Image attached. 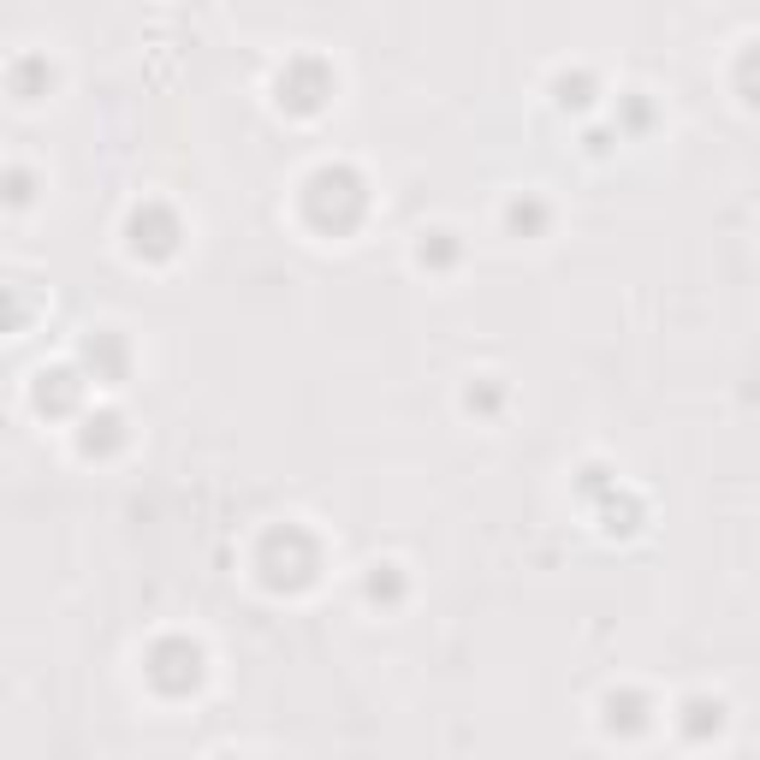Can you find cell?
<instances>
[{
    "label": "cell",
    "instance_id": "obj_3",
    "mask_svg": "<svg viewBox=\"0 0 760 760\" xmlns=\"http://www.w3.org/2000/svg\"><path fill=\"white\" fill-rule=\"evenodd\" d=\"M197 678H202V648H197V641L167 636V641H155V648H149V683L160 695L197 690Z\"/></svg>",
    "mask_w": 760,
    "mask_h": 760
},
{
    "label": "cell",
    "instance_id": "obj_1",
    "mask_svg": "<svg viewBox=\"0 0 760 760\" xmlns=\"http://www.w3.org/2000/svg\"><path fill=\"white\" fill-rule=\"evenodd\" d=\"M303 209H310L315 226L345 232V226H357L362 209H369V190H362V179L350 167H321L310 179V190H303Z\"/></svg>",
    "mask_w": 760,
    "mask_h": 760
},
{
    "label": "cell",
    "instance_id": "obj_7",
    "mask_svg": "<svg viewBox=\"0 0 760 760\" xmlns=\"http://www.w3.org/2000/svg\"><path fill=\"white\" fill-rule=\"evenodd\" d=\"M78 375L71 369H54V375H42V387H36V404L42 411H71V404H78Z\"/></svg>",
    "mask_w": 760,
    "mask_h": 760
},
{
    "label": "cell",
    "instance_id": "obj_8",
    "mask_svg": "<svg viewBox=\"0 0 760 760\" xmlns=\"http://www.w3.org/2000/svg\"><path fill=\"white\" fill-rule=\"evenodd\" d=\"M83 357H90V369H96L101 380H113V375L125 369V345L113 339V333H96V339L83 345Z\"/></svg>",
    "mask_w": 760,
    "mask_h": 760
},
{
    "label": "cell",
    "instance_id": "obj_12",
    "mask_svg": "<svg viewBox=\"0 0 760 760\" xmlns=\"http://www.w3.org/2000/svg\"><path fill=\"white\" fill-rule=\"evenodd\" d=\"M737 83H742V96H749V101H760V48H749V54H742V66H737Z\"/></svg>",
    "mask_w": 760,
    "mask_h": 760
},
{
    "label": "cell",
    "instance_id": "obj_15",
    "mask_svg": "<svg viewBox=\"0 0 760 760\" xmlns=\"http://www.w3.org/2000/svg\"><path fill=\"white\" fill-rule=\"evenodd\" d=\"M422 261H434V268H446V261H451V238H446V232H434V244H422Z\"/></svg>",
    "mask_w": 760,
    "mask_h": 760
},
{
    "label": "cell",
    "instance_id": "obj_13",
    "mask_svg": "<svg viewBox=\"0 0 760 760\" xmlns=\"http://www.w3.org/2000/svg\"><path fill=\"white\" fill-rule=\"evenodd\" d=\"M589 90H594V83L582 78V71H577V78H559V101H565V108H589Z\"/></svg>",
    "mask_w": 760,
    "mask_h": 760
},
{
    "label": "cell",
    "instance_id": "obj_14",
    "mask_svg": "<svg viewBox=\"0 0 760 760\" xmlns=\"http://www.w3.org/2000/svg\"><path fill=\"white\" fill-rule=\"evenodd\" d=\"M540 221H547V214H540V202H517V209H511V226H517V232H535Z\"/></svg>",
    "mask_w": 760,
    "mask_h": 760
},
{
    "label": "cell",
    "instance_id": "obj_6",
    "mask_svg": "<svg viewBox=\"0 0 760 760\" xmlns=\"http://www.w3.org/2000/svg\"><path fill=\"white\" fill-rule=\"evenodd\" d=\"M606 725L624 730V737H636V730H648V695H612L606 701Z\"/></svg>",
    "mask_w": 760,
    "mask_h": 760
},
{
    "label": "cell",
    "instance_id": "obj_9",
    "mask_svg": "<svg viewBox=\"0 0 760 760\" xmlns=\"http://www.w3.org/2000/svg\"><path fill=\"white\" fill-rule=\"evenodd\" d=\"M683 713H690V719H683V730H690V737H707V730H719V713H725V707H719V701H707V695H695Z\"/></svg>",
    "mask_w": 760,
    "mask_h": 760
},
{
    "label": "cell",
    "instance_id": "obj_11",
    "mask_svg": "<svg viewBox=\"0 0 760 760\" xmlns=\"http://www.w3.org/2000/svg\"><path fill=\"white\" fill-rule=\"evenodd\" d=\"M369 594H375V601H399V594H404L399 570H392V565H380L375 577H369Z\"/></svg>",
    "mask_w": 760,
    "mask_h": 760
},
{
    "label": "cell",
    "instance_id": "obj_4",
    "mask_svg": "<svg viewBox=\"0 0 760 760\" xmlns=\"http://www.w3.org/2000/svg\"><path fill=\"white\" fill-rule=\"evenodd\" d=\"M327 96H333V71L321 60H298L280 78V101H286V108H298V113H315Z\"/></svg>",
    "mask_w": 760,
    "mask_h": 760
},
{
    "label": "cell",
    "instance_id": "obj_16",
    "mask_svg": "<svg viewBox=\"0 0 760 760\" xmlns=\"http://www.w3.org/2000/svg\"><path fill=\"white\" fill-rule=\"evenodd\" d=\"M42 78H48V71H42L36 60H31V66H19V71H12V83H19V96H31V90H36V83H42Z\"/></svg>",
    "mask_w": 760,
    "mask_h": 760
},
{
    "label": "cell",
    "instance_id": "obj_2",
    "mask_svg": "<svg viewBox=\"0 0 760 760\" xmlns=\"http://www.w3.org/2000/svg\"><path fill=\"white\" fill-rule=\"evenodd\" d=\"M256 565H261V582H268V589H303V582H315L321 552H315L310 535L286 523V529H273L268 540H261Z\"/></svg>",
    "mask_w": 760,
    "mask_h": 760
},
{
    "label": "cell",
    "instance_id": "obj_10",
    "mask_svg": "<svg viewBox=\"0 0 760 760\" xmlns=\"http://www.w3.org/2000/svg\"><path fill=\"white\" fill-rule=\"evenodd\" d=\"M120 428H125L120 416H90V428H83V451H108V446H120Z\"/></svg>",
    "mask_w": 760,
    "mask_h": 760
},
{
    "label": "cell",
    "instance_id": "obj_5",
    "mask_svg": "<svg viewBox=\"0 0 760 760\" xmlns=\"http://www.w3.org/2000/svg\"><path fill=\"white\" fill-rule=\"evenodd\" d=\"M131 244H137L143 256H172V244H179V221L149 202V209H137V221H131Z\"/></svg>",
    "mask_w": 760,
    "mask_h": 760
}]
</instances>
